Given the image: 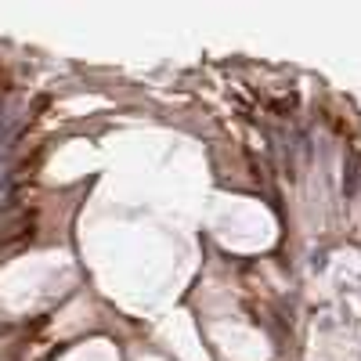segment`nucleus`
Returning a JSON list of instances; mask_svg holds the SVG:
<instances>
[{
  "instance_id": "obj_1",
  "label": "nucleus",
  "mask_w": 361,
  "mask_h": 361,
  "mask_svg": "<svg viewBox=\"0 0 361 361\" xmlns=\"http://www.w3.org/2000/svg\"><path fill=\"white\" fill-rule=\"evenodd\" d=\"M357 188H361V145H350L343 163V199H354Z\"/></svg>"
},
{
  "instance_id": "obj_2",
  "label": "nucleus",
  "mask_w": 361,
  "mask_h": 361,
  "mask_svg": "<svg viewBox=\"0 0 361 361\" xmlns=\"http://www.w3.org/2000/svg\"><path fill=\"white\" fill-rule=\"evenodd\" d=\"M325 264H329V253H325V250H322V253H314L311 267H314V271H325Z\"/></svg>"
}]
</instances>
